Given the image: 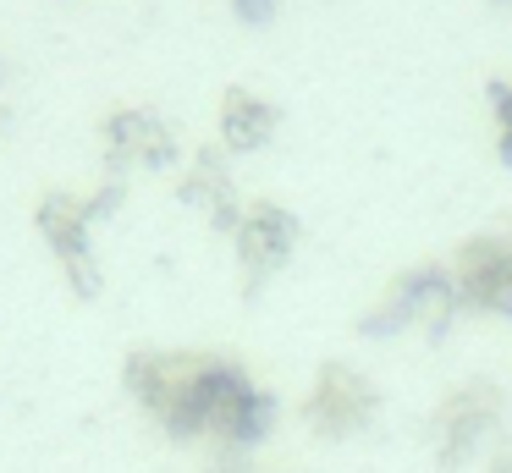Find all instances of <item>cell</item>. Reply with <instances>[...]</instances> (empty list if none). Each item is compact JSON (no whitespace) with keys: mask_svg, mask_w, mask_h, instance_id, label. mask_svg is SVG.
Instances as JSON below:
<instances>
[{"mask_svg":"<svg viewBox=\"0 0 512 473\" xmlns=\"http://www.w3.org/2000/svg\"><path fill=\"white\" fill-rule=\"evenodd\" d=\"M122 385L177 446L215 440L226 457H243L276 429V396L221 352L138 347L122 358Z\"/></svg>","mask_w":512,"mask_h":473,"instance_id":"1","label":"cell"},{"mask_svg":"<svg viewBox=\"0 0 512 473\" xmlns=\"http://www.w3.org/2000/svg\"><path fill=\"white\" fill-rule=\"evenodd\" d=\"M127 182L122 176H105L94 193H67V187H50L34 198V231L50 248L61 281L78 303H94L105 292V270H100V248H94V231L122 209Z\"/></svg>","mask_w":512,"mask_h":473,"instance_id":"2","label":"cell"},{"mask_svg":"<svg viewBox=\"0 0 512 473\" xmlns=\"http://www.w3.org/2000/svg\"><path fill=\"white\" fill-rule=\"evenodd\" d=\"M457 314H463V308H457L452 270H446V264H419V270H402L397 281L386 286V297L369 308L358 330H364V336H397V330L424 325L430 341H441Z\"/></svg>","mask_w":512,"mask_h":473,"instance_id":"3","label":"cell"},{"mask_svg":"<svg viewBox=\"0 0 512 473\" xmlns=\"http://www.w3.org/2000/svg\"><path fill=\"white\" fill-rule=\"evenodd\" d=\"M100 149H105V176L171 171L182 160V132L155 105H116L100 116Z\"/></svg>","mask_w":512,"mask_h":473,"instance_id":"4","label":"cell"},{"mask_svg":"<svg viewBox=\"0 0 512 473\" xmlns=\"http://www.w3.org/2000/svg\"><path fill=\"white\" fill-rule=\"evenodd\" d=\"M298 237H303V226H298V215H292L287 204L254 198V204L243 209V220H237V231H232L243 297H259L281 270H287V259L298 253Z\"/></svg>","mask_w":512,"mask_h":473,"instance_id":"5","label":"cell"},{"mask_svg":"<svg viewBox=\"0 0 512 473\" xmlns=\"http://www.w3.org/2000/svg\"><path fill=\"white\" fill-rule=\"evenodd\" d=\"M507 418V396H501L496 380H463L430 418V440H435V462L441 468H457L468 462L490 435L496 424Z\"/></svg>","mask_w":512,"mask_h":473,"instance_id":"6","label":"cell"},{"mask_svg":"<svg viewBox=\"0 0 512 473\" xmlns=\"http://www.w3.org/2000/svg\"><path fill=\"white\" fill-rule=\"evenodd\" d=\"M380 413V391L364 369L353 363H320L309 396H303V418L320 440H347L358 429H369Z\"/></svg>","mask_w":512,"mask_h":473,"instance_id":"7","label":"cell"},{"mask_svg":"<svg viewBox=\"0 0 512 473\" xmlns=\"http://www.w3.org/2000/svg\"><path fill=\"white\" fill-rule=\"evenodd\" d=\"M452 281H457V308L512 319V226L468 237L463 248H457Z\"/></svg>","mask_w":512,"mask_h":473,"instance_id":"8","label":"cell"},{"mask_svg":"<svg viewBox=\"0 0 512 473\" xmlns=\"http://www.w3.org/2000/svg\"><path fill=\"white\" fill-rule=\"evenodd\" d=\"M177 198L188 209H199L204 220H210V231H226L232 237L237 231V220H243V193H237V182H232V165H226V149L221 143H210V149H199L188 160V171H182V182H177Z\"/></svg>","mask_w":512,"mask_h":473,"instance_id":"9","label":"cell"},{"mask_svg":"<svg viewBox=\"0 0 512 473\" xmlns=\"http://www.w3.org/2000/svg\"><path fill=\"white\" fill-rule=\"evenodd\" d=\"M281 127V110L270 105L265 94L254 88H226L221 94V110H215V132H221V149L226 154H254L276 138Z\"/></svg>","mask_w":512,"mask_h":473,"instance_id":"10","label":"cell"},{"mask_svg":"<svg viewBox=\"0 0 512 473\" xmlns=\"http://www.w3.org/2000/svg\"><path fill=\"white\" fill-rule=\"evenodd\" d=\"M490 116H496V154L512 165V83H490Z\"/></svg>","mask_w":512,"mask_h":473,"instance_id":"11","label":"cell"},{"mask_svg":"<svg viewBox=\"0 0 512 473\" xmlns=\"http://www.w3.org/2000/svg\"><path fill=\"white\" fill-rule=\"evenodd\" d=\"M490 473H512V446L496 451V462H490Z\"/></svg>","mask_w":512,"mask_h":473,"instance_id":"12","label":"cell"},{"mask_svg":"<svg viewBox=\"0 0 512 473\" xmlns=\"http://www.w3.org/2000/svg\"><path fill=\"white\" fill-rule=\"evenodd\" d=\"M6 121H12V110H6V105H0V132H6Z\"/></svg>","mask_w":512,"mask_h":473,"instance_id":"13","label":"cell"},{"mask_svg":"<svg viewBox=\"0 0 512 473\" xmlns=\"http://www.w3.org/2000/svg\"><path fill=\"white\" fill-rule=\"evenodd\" d=\"M490 6H512V0H490Z\"/></svg>","mask_w":512,"mask_h":473,"instance_id":"14","label":"cell"}]
</instances>
